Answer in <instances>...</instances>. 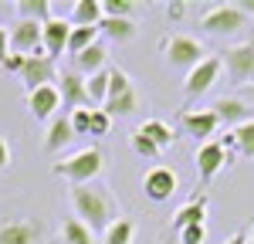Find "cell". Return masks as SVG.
<instances>
[{"instance_id": "1", "label": "cell", "mask_w": 254, "mask_h": 244, "mask_svg": "<svg viewBox=\"0 0 254 244\" xmlns=\"http://www.w3.org/2000/svg\"><path fill=\"white\" fill-rule=\"evenodd\" d=\"M71 207H75V217L85 227H92V234H105L119 221V203L112 197V190L102 183L71 186Z\"/></svg>"}, {"instance_id": "2", "label": "cell", "mask_w": 254, "mask_h": 244, "mask_svg": "<svg viewBox=\"0 0 254 244\" xmlns=\"http://www.w3.org/2000/svg\"><path fill=\"white\" fill-rule=\"evenodd\" d=\"M102 166H105L102 149H98V146H85L78 153H71L68 160L55 163L51 173H55V177H64L71 186H85V183H95V177L102 173Z\"/></svg>"}, {"instance_id": "3", "label": "cell", "mask_w": 254, "mask_h": 244, "mask_svg": "<svg viewBox=\"0 0 254 244\" xmlns=\"http://www.w3.org/2000/svg\"><path fill=\"white\" fill-rule=\"evenodd\" d=\"M159 51H163L166 64L183 68V71H193L196 64L207 58L203 44H200L196 38H187V34H166V38L159 41Z\"/></svg>"}, {"instance_id": "4", "label": "cell", "mask_w": 254, "mask_h": 244, "mask_svg": "<svg viewBox=\"0 0 254 244\" xmlns=\"http://www.w3.org/2000/svg\"><path fill=\"white\" fill-rule=\"evenodd\" d=\"M224 68H227V78L234 81L237 88H244V85H254V41H241L234 48H227L224 55Z\"/></svg>"}, {"instance_id": "5", "label": "cell", "mask_w": 254, "mask_h": 244, "mask_svg": "<svg viewBox=\"0 0 254 244\" xmlns=\"http://www.w3.org/2000/svg\"><path fill=\"white\" fill-rule=\"evenodd\" d=\"M200 27H203L207 34H214V38H227V34L244 31V27H248V17L237 10L234 3H217V7H210V10L200 17Z\"/></svg>"}, {"instance_id": "6", "label": "cell", "mask_w": 254, "mask_h": 244, "mask_svg": "<svg viewBox=\"0 0 254 244\" xmlns=\"http://www.w3.org/2000/svg\"><path fill=\"white\" fill-rule=\"evenodd\" d=\"M220 71H224V61L220 55H207V58L196 64L193 71H187V81H183V95L193 102L200 95H207L210 88H214V81L220 78Z\"/></svg>"}, {"instance_id": "7", "label": "cell", "mask_w": 254, "mask_h": 244, "mask_svg": "<svg viewBox=\"0 0 254 244\" xmlns=\"http://www.w3.org/2000/svg\"><path fill=\"white\" fill-rule=\"evenodd\" d=\"M20 81H24L27 92H38L44 85H55V81H58V68H55V61L48 58L44 51H41V55H27L24 71H20Z\"/></svg>"}, {"instance_id": "8", "label": "cell", "mask_w": 254, "mask_h": 244, "mask_svg": "<svg viewBox=\"0 0 254 244\" xmlns=\"http://www.w3.org/2000/svg\"><path fill=\"white\" fill-rule=\"evenodd\" d=\"M193 163H196V177H200V180H214L217 173L231 163V153L217 139H210V142H200V146H196Z\"/></svg>"}, {"instance_id": "9", "label": "cell", "mask_w": 254, "mask_h": 244, "mask_svg": "<svg viewBox=\"0 0 254 244\" xmlns=\"http://www.w3.org/2000/svg\"><path fill=\"white\" fill-rule=\"evenodd\" d=\"M58 95H61V105H64L68 112H75V109H92L85 78H81L75 68H68L64 75H58Z\"/></svg>"}, {"instance_id": "10", "label": "cell", "mask_w": 254, "mask_h": 244, "mask_svg": "<svg viewBox=\"0 0 254 244\" xmlns=\"http://www.w3.org/2000/svg\"><path fill=\"white\" fill-rule=\"evenodd\" d=\"M7 31H10V51H17V55H41L44 51L41 24H34V20H14Z\"/></svg>"}, {"instance_id": "11", "label": "cell", "mask_w": 254, "mask_h": 244, "mask_svg": "<svg viewBox=\"0 0 254 244\" xmlns=\"http://www.w3.org/2000/svg\"><path fill=\"white\" fill-rule=\"evenodd\" d=\"M176 173L170 170V166H153L146 177H142V190H146V197L153 203H163V200H170L176 193Z\"/></svg>"}, {"instance_id": "12", "label": "cell", "mask_w": 254, "mask_h": 244, "mask_svg": "<svg viewBox=\"0 0 254 244\" xmlns=\"http://www.w3.org/2000/svg\"><path fill=\"white\" fill-rule=\"evenodd\" d=\"M68 38H71V24L61 17H51L48 24H41V44H44V55L55 61L68 51Z\"/></svg>"}, {"instance_id": "13", "label": "cell", "mask_w": 254, "mask_h": 244, "mask_svg": "<svg viewBox=\"0 0 254 244\" xmlns=\"http://www.w3.org/2000/svg\"><path fill=\"white\" fill-rule=\"evenodd\" d=\"M180 125H183V132H187V136L210 142V136L217 132V125H220V122H217L214 109H187V112L180 116Z\"/></svg>"}, {"instance_id": "14", "label": "cell", "mask_w": 254, "mask_h": 244, "mask_svg": "<svg viewBox=\"0 0 254 244\" xmlns=\"http://www.w3.org/2000/svg\"><path fill=\"white\" fill-rule=\"evenodd\" d=\"M210 109H214L217 122H220L224 129H237V125H244V122L254 119L251 105H248V102H241V99H217Z\"/></svg>"}, {"instance_id": "15", "label": "cell", "mask_w": 254, "mask_h": 244, "mask_svg": "<svg viewBox=\"0 0 254 244\" xmlns=\"http://www.w3.org/2000/svg\"><path fill=\"white\" fill-rule=\"evenodd\" d=\"M44 231L38 221H3L0 224V244H41Z\"/></svg>"}, {"instance_id": "16", "label": "cell", "mask_w": 254, "mask_h": 244, "mask_svg": "<svg viewBox=\"0 0 254 244\" xmlns=\"http://www.w3.org/2000/svg\"><path fill=\"white\" fill-rule=\"evenodd\" d=\"M61 109L58 85H44L38 92H27V112L34 119H55V112Z\"/></svg>"}, {"instance_id": "17", "label": "cell", "mask_w": 254, "mask_h": 244, "mask_svg": "<svg viewBox=\"0 0 254 244\" xmlns=\"http://www.w3.org/2000/svg\"><path fill=\"white\" fill-rule=\"evenodd\" d=\"M105 68H109V48L102 41H95L92 48H85L78 58H75V71H78L81 78H92V75L105 71Z\"/></svg>"}, {"instance_id": "18", "label": "cell", "mask_w": 254, "mask_h": 244, "mask_svg": "<svg viewBox=\"0 0 254 244\" xmlns=\"http://www.w3.org/2000/svg\"><path fill=\"white\" fill-rule=\"evenodd\" d=\"M207 207H210V197H207V193H196L190 203H183V207L176 210L173 231L180 234V231H183V227H190V224H203V217H207Z\"/></svg>"}, {"instance_id": "19", "label": "cell", "mask_w": 254, "mask_h": 244, "mask_svg": "<svg viewBox=\"0 0 254 244\" xmlns=\"http://www.w3.org/2000/svg\"><path fill=\"white\" fill-rule=\"evenodd\" d=\"M102 17H105L102 0H78V3L68 10V24H71V27H98Z\"/></svg>"}, {"instance_id": "20", "label": "cell", "mask_w": 254, "mask_h": 244, "mask_svg": "<svg viewBox=\"0 0 254 244\" xmlns=\"http://www.w3.org/2000/svg\"><path fill=\"white\" fill-rule=\"evenodd\" d=\"M75 139V129H71V119L68 116H55L51 125H48V139H44V149L48 153H61L64 142Z\"/></svg>"}, {"instance_id": "21", "label": "cell", "mask_w": 254, "mask_h": 244, "mask_svg": "<svg viewBox=\"0 0 254 244\" xmlns=\"http://www.w3.org/2000/svg\"><path fill=\"white\" fill-rule=\"evenodd\" d=\"M14 14H17V20L48 24V20L55 17V7H51V0H17L14 3Z\"/></svg>"}, {"instance_id": "22", "label": "cell", "mask_w": 254, "mask_h": 244, "mask_svg": "<svg viewBox=\"0 0 254 244\" xmlns=\"http://www.w3.org/2000/svg\"><path fill=\"white\" fill-rule=\"evenodd\" d=\"M98 34H105L109 41H116V44H129V41L136 38V20L102 17V24H98Z\"/></svg>"}, {"instance_id": "23", "label": "cell", "mask_w": 254, "mask_h": 244, "mask_svg": "<svg viewBox=\"0 0 254 244\" xmlns=\"http://www.w3.org/2000/svg\"><path fill=\"white\" fill-rule=\"evenodd\" d=\"M61 241L64 244H98L92 227H85L78 217H68V221L61 224Z\"/></svg>"}, {"instance_id": "24", "label": "cell", "mask_w": 254, "mask_h": 244, "mask_svg": "<svg viewBox=\"0 0 254 244\" xmlns=\"http://www.w3.org/2000/svg\"><path fill=\"white\" fill-rule=\"evenodd\" d=\"M139 132H142V136H146V139H153L159 146V149H166V146H173V129H170V125H166V122L163 119H146L142 122V125H139Z\"/></svg>"}, {"instance_id": "25", "label": "cell", "mask_w": 254, "mask_h": 244, "mask_svg": "<svg viewBox=\"0 0 254 244\" xmlns=\"http://www.w3.org/2000/svg\"><path fill=\"white\" fill-rule=\"evenodd\" d=\"M102 109H105L109 116H132V112L139 109V92H136V88H129V92H122L119 99H109Z\"/></svg>"}, {"instance_id": "26", "label": "cell", "mask_w": 254, "mask_h": 244, "mask_svg": "<svg viewBox=\"0 0 254 244\" xmlns=\"http://www.w3.org/2000/svg\"><path fill=\"white\" fill-rule=\"evenodd\" d=\"M109 78H112V68H105V71H98L92 78H85V88H88L92 105H105V99H109Z\"/></svg>"}, {"instance_id": "27", "label": "cell", "mask_w": 254, "mask_h": 244, "mask_svg": "<svg viewBox=\"0 0 254 244\" xmlns=\"http://www.w3.org/2000/svg\"><path fill=\"white\" fill-rule=\"evenodd\" d=\"M98 41V27H71V38H68V55L78 58L85 48H92Z\"/></svg>"}, {"instance_id": "28", "label": "cell", "mask_w": 254, "mask_h": 244, "mask_svg": "<svg viewBox=\"0 0 254 244\" xmlns=\"http://www.w3.org/2000/svg\"><path fill=\"white\" fill-rule=\"evenodd\" d=\"M132 234H136V227L132 221H126V217H119L105 234H102V241L98 244H132Z\"/></svg>"}, {"instance_id": "29", "label": "cell", "mask_w": 254, "mask_h": 244, "mask_svg": "<svg viewBox=\"0 0 254 244\" xmlns=\"http://www.w3.org/2000/svg\"><path fill=\"white\" fill-rule=\"evenodd\" d=\"M234 136H237V153H241L244 160H254V119L244 122V125H237Z\"/></svg>"}, {"instance_id": "30", "label": "cell", "mask_w": 254, "mask_h": 244, "mask_svg": "<svg viewBox=\"0 0 254 244\" xmlns=\"http://www.w3.org/2000/svg\"><path fill=\"white\" fill-rule=\"evenodd\" d=\"M102 10H105V17H122V20H132L136 17V3L132 0H102Z\"/></svg>"}, {"instance_id": "31", "label": "cell", "mask_w": 254, "mask_h": 244, "mask_svg": "<svg viewBox=\"0 0 254 244\" xmlns=\"http://www.w3.org/2000/svg\"><path fill=\"white\" fill-rule=\"evenodd\" d=\"M129 142H132V153H136V156H142V160H156L159 153H163L156 142H153V139H146V136H142L139 129L132 132V139H129Z\"/></svg>"}, {"instance_id": "32", "label": "cell", "mask_w": 254, "mask_h": 244, "mask_svg": "<svg viewBox=\"0 0 254 244\" xmlns=\"http://www.w3.org/2000/svg\"><path fill=\"white\" fill-rule=\"evenodd\" d=\"M132 88V81H129V75L122 71V68H112V78H109V99H119L122 92H129ZM105 99V102H109Z\"/></svg>"}, {"instance_id": "33", "label": "cell", "mask_w": 254, "mask_h": 244, "mask_svg": "<svg viewBox=\"0 0 254 244\" xmlns=\"http://www.w3.org/2000/svg\"><path fill=\"white\" fill-rule=\"evenodd\" d=\"M68 119H71L75 136H88V132H92V109H75Z\"/></svg>"}, {"instance_id": "34", "label": "cell", "mask_w": 254, "mask_h": 244, "mask_svg": "<svg viewBox=\"0 0 254 244\" xmlns=\"http://www.w3.org/2000/svg\"><path fill=\"white\" fill-rule=\"evenodd\" d=\"M176 238H180V244H207V224H190Z\"/></svg>"}, {"instance_id": "35", "label": "cell", "mask_w": 254, "mask_h": 244, "mask_svg": "<svg viewBox=\"0 0 254 244\" xmlns=\"http://www.w3.org/2000/svg\"><path fill=\"white\" fill-rule=\"evenodd\" d=\"M112 129V116L105 109H92V136H109Z\"/></svg>"}, {"instance_id": "36", "label": "cell", "mask_w": 254, "mask_h": 244, "mask_svg": "<svg viewBox=\"0 0 254 244\" xmlns=\"http://www.w3.org/2000/svg\"><path fill=\"white\" fill-rule=\"evenodd\" d=\"M24 61H27V55H17V51H10L7 58L0 61V68H3V71H10V75H20V71H24Z\"/></svg>"}, {"instance_id": "37", "label": "cell", "mask_w": 254, "mask_h": 244, "mask_svg": "<svg viewBox=\"0 0 254 244\" xmlns=\"http://www.w3.org/2000/svg\"><path fill=\"white\" fill-rule=\"evenodd\" d=\"M183 14H187V3H183V0H173V3L166 7V17L170 20H183Z\"/></svg>"}, {"instance_id": "38", "label": "cell", "mask_w": 254, "mask_h": 244, "mask_svg": "<svg viewBox=\"0 0 254 244\" xmlns=\"http://www.w3.org/2000/svg\"><path fill=\"white\" fill-rule=\"evenodd\" d=\"M217 142H220L227 153H237V136H234V129H224V136H220Z\"/></svg>"}, {"instance_id": "39", "label": "cell", "mask_w": 254, "mask_h": 244, "mask_svg": "<svg viewBox=\"0 0 254 244\" xmlns=\"http://www.w3.org/2000/svg\"><path fill=\"white\" fill-rule=\"evenodd\" d=\"M7 55H10V31L0 24V61L7 58Z\"/></svg>"}, {"instance_id": "40", "label": "cell", "mask_w": 254, "mask_h": 244, "mask_svg": "<svg viewBox=\"0 0 254 244\" xmlns=\"http://www.w3.org/2000/svg\"><path fill=\"white\" fill-rule=\"evenodd\" d=\"M234 7L244 14V17H254V0H234Z\"/></svg>"}, {"instance_id": "41", "label": "cell", "mask_w": 254, "mask_h": 244, "mask_svg": "<svg viewBox=\"0 0 254 244\" xmlns=\"http://www.w3.org/2000/svg\"><path fill=\"white\" fill-rule=\"evenodd\" d=\"M7 163H10V149H7V142L0 136V170H7Z\"/></svg>"}, {"instance_id": "42", "label": "cell", "mask_w": 254, "mask_h": 244, "mask_svg": "<svg viewBox=\"0 0 254 244\" xmlns=\"http://www.w3.org/2000/svg\"><path fill=\"white\" fill-rule=\"evenodd\" d=\"M237 99H241V102H248V105H254V85H244Z\"/></svg>"}, {"instance_id": "43", "label": "cell", "mask_w": 254, "mask_h": 244, "mask_svg": "<svg viewBox=\"0 0 254 244\" xmlns=\"http://www.w3.org/2000/svg\"><path fill=\"white\" fill-rule=\"evenodd\" d=\"M224 244H251V241H248V231H237L234 238H227Z\"/></svg>"}, {"instance_id": "44", "label": "cell", "mask_w": 254, "mask_h": 244, "mask_svg": "<svg viewBox=\"0 0 254 244\" xmlns=\"http://www.w3.org/2000/svg\"><path fill=\"white\" fill-rule=\"evenodd\" d=\"M248 241H251V244H254V227H251V231H248Z\"/></svg>"}, {"instance_id": "45", "label": "cell", "mask_w": 254, "mask_h": 244, "mask_svg": "<svg viewBox=\"0 0 254 244\" xmlns=\"http://www.w3.org/2000/svg\"><path fill=\"white\" fill-rule=\"evenodd\" d=\"M166 244H180V241H173V238H170V241H166Z\"/></svg>"}]
</instances>
